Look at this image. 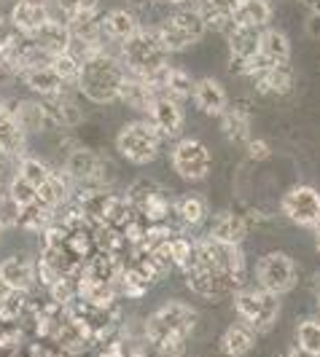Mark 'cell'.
Masks as SVG:
<instances>
[{"instance_id":"1","label":"cell","mask_w":320,"mask_h":357,"mask_svg":"<svg viewBox=\"0 0 320 357\" xmlns=\"http://www.w3.org/2000/svg\"><path fill=\"white\" fill-rule=\"evenodd\" d=\"M124 75L126 68L122 65L119 56L108 52H97L81 62V75H78L75 86L94 105H110V102L119 100Z\"/></svg>"},{"instance_id":"2","label":"cell","mask_w":320,"mask_h":357,"mask_svg":"<svg viewBox=\"0 0 320 357\" xmlns=\"http://www.w3.org/2000/svg\"><path fill=\"white\" fill-rule=\"evenodd\" d=\"M196 328V309H191L183 301H167L161 304L145 325L148 341L154 347H159L164 352L178 349L183 341L194 333Z\"/></svg>"},{"instance_id":"3","label":"cell","mask_w":320,"mask_h":357,"mask_svg":"<svg viewBox=\"0 0 320 357\" xmlns=\"http://www.w3.org/2000/svg\"><path fill=\"white\" fill-rule=\"evenodd\" d=\"M234 312L240 322H245L256 333H267L280 320V296L267 293L261 287H237L234 290Z\"/></svg>"},{"instance_id":"4","label":"cell","mask_w":320,"mask_h":357,"mask_svg":"<svg viewBox=\"0 0 320 357\" xmlns=\"http://www.w3.org/2000/svg\"><path fill=\"white\" fill-rule=\"evenodd\" d=\"M164 54L167 52H164L159 36H157V27H138V33L122 43V56H124L122 65L129 73L148 78V75H154L167 65Z\"/></svg>"},{"instance_id":"5","label":"cell","mask_w":320,"mask_h":357,"mask_svg":"<svg viewBox=\"0 0 320 357\" xmlns=\"http://www.w3.org/2000/svg\"><path fill=\"white\" fill-rule=\"evenodd\" d=\"M159 135L154 132V126L148 121H132L119 129L116 135V151L119 156L126 159L129 164H151V161L159 156Z\"/></svg>"},{"instance_id":"6","label":"cell","mask_w":320,"mask_h":357,"mask_svg":"<svg viewBox=\"0 0 320 357\" xmlns=\"http://www.w3.org/2000/svg\"><path fill=\"white\" fill-rule=\"evenodd\" d=\"M208 33L205 22L199 19L196 11H178L170 14L167 19H161L157 24V36H159L164 52H186L189 46L199 43Z\"/></svg>"},{"instance_id":"7","label":"cell","mask_w":320,"mask_h":357,"mask_svg":"<svg viewBox=\"0 0 320 357\" xmlns=\"http://www.w3.org/2000/svg\"><path fill=\"white\" fill-rule=\"evenodd\" d=\"M256 280H259L261 290L275 293V296L283 298L285 293H291L293 287L299 285V266L285 252H267V255H261L256 261Z\"/></svg>"},{"instance_id":"8","label":"cell","mask_w":320,"mask_h":357,"mask_svg":"<svg viewBox=\"0 0 320 357\" xmlns=\"http://www.w3.org/2000/svg\"><path fill=\"white\" fill-rule=\"evenodd\" d=\"M17 175L33 185V191L38 194V199H41L49 210L59 207V204L65 202V197H68V188H65L62 178H59L57 172H52L43 161L33 159V156H22V159H19Z\"/></svg>"},{"instance_id":"9","label":"cell","mask_w":320,"mask_h":357,"mask_svg":"<svg viewBox=\"0 0 320 357\" xmlns=\"http://www.w3.org/2000/svg\"><path fill=\"white\" fill-rule=\"evenodd\" d=\"M170 161H173V169L189 183L205 180L213 169V153L208 151V145L202 140H196V137H183V140L173 145Z\"/></svg>"},{"instance_id":"10","label":"cell","mask_w":320,"mask_h":357,"mask_svg":"<svg viewBox=\"0 0 320 357\" xmlns=\"http://www.w3.org/2000/svg\"><path fill=\"white\" fill-rule=\"evenodd\" d=\"M283 215L302 229H315L320 223V191L312 185H293L280 199Z\"/></svg>"},{"instance_id":"11","label":"cell","mask_w":320,"mask_h":357,"mask_svg":"<svg viewBox=\"0 0 320 357\" xmlns=\"http://www.w3.org/2000/svg\"><path fill=\"white\" fill-rule=\"evenodd\" d=\"M145 116H148L145 121L154 126L159 140H173L183 129V107H180L178 100H173L167 94H157V100L151 102Z\"/></svg>"},{"instance_id":"12","label":"cell","mask_w":320,"mask_h":357,"mask_svg":"<svg viewBox=\"0 0 320 357\" xmlns=\"http://www.w3.org/2000/svg\"><path fill=\"white\" fill-rule=\"evenodd\" d=\"M272 65H291V40L283 30L277 27H267L261 30V40H259V54L253 59V75ZM250 75V78H253Z\"/></svg>"},{"instance_id":"13","label":"cell","mask_w":320,"mask_h":357,"mask_svg":"<svg viewBox=\"0 0 320 357\" xmlns=\"http://www.w3.org/2000/svg\"><path fill=\"white\" fill-rule=\"evenodd\" d=\"M11 24L17 27L19 36H36L38 30L52 19L46 0H19L11 8Z\"/></svg>"},{"instance_id":"14","label":"cell","mask_w":320,"mask_h":357,"mask_svg":"<svg viewBox=\"0 0 320 357\" xmlns=\"http://www.w3.org/2000/svg\"><path fill=\"white\" fill-rule=\"evenodd\" d=\"M245 234H248V220L240 213H234V210H224V213L213 215L208 236L213 242H218V245L240 248V242L245 239Z\"/></svg>"},{"instance_id":"15","label":"cell","mask_w":320,"mask_h":357,"mask_svg":"<svg viewBox=\"0 0 320 357\" xmlns=\"http://www.w3.org/2000/svg\"><path fill=\"white\" fill-rule=\"evenodd\" d=\"M65 172L75 183H100L103 172H106V164L89 148H75L65 161Z\"/></svg>"},{"instance_id":"16","label":"cell","mask_w":320,"mask_h":357,"mask_svg":"<svg viewBox=\"0 0 320 357\" xmlns=\"http://www.w3.org/2000/svg\"><path fill=\"white\" fill-rule=\"evenodd\" d=\"M27 145V132L19 124L11 107L0 105V153L3 156H22Z\"/></svg>"},{"instance_id":"17","label":"cell","mask_w":320,"mask_h":357,"mask_svg":"<svg viewBox=\"0 0 320 357\" xmlns=\"http://www.w3.org/2000/svg\"><path fill=\"white\" fill-rule=\"evenodd\" d=\"M33 282H36V266L27 258L11 255V258L0 261V285L3 287L24 293V290L33 287Z\"/></svg>"},{"instance_id":"18","label":"cell","mask_w":320,"mask_h":357,"mask_svg":"<svg viewBox=\"0 0 320 357\" xmlns=\"http://www.w3.org/2000/svg\"><path fill=\"white\" fill-rule=\"evenodd\" d=\"M194 105L205 113V116H221L226 107H229V97L226 89L213 81V78H199L194 84V94H191Z\"/></svg>"},{"instance_id":"19","label":"cell","mask_w":320,"mask_h":357,"mask_svg":"<svg viewBox=\"0 0 320 357\" xmlns=\"http://www.w3.org/2000/svg\"><path fill=\"white\" fill-rule=\"evenodd\" d=\"M30 38H33V40H36L38 46L49 54L52 59L57 56V54L71 52V46H73V36H71V30H68V24L59 22V19H54V17L38 30L36 36H30Z\"/></svg>"},{"instance_id":"20","label":"cell","mask_w":320,"mask_h":357,"mask_svg":"<svg viewBox=\"0 0 320 357\" xmlns=\"http://www.w3.org/2000/svg\"><path fill=\"white\" fill-rule=\"evenodd\" d=\"M242 0H196V14L205 22L208 30H229L231 17Z\"/></svg>"},{"instance_id":"21","label":"cell","mask_w":320,"mask_h":357,"mask_svg":"<svg viewBox=\"0 0 320 357\" xmlns=\"http://www.w3.org/2000/svg\"><path fill=\"white\" fill-rule=\"evenodd\" d=\"M253 84L261 94H272V97H283L293 89V70L291 65H272L253 75Z\"/></svg>"},{"instance_id":"22","label":"cell","mask_w":320,"mask_h":357,"mask_svg":"<svg viewBox=\"0 0 320 357\" xmlns=\"http://www.w3.org/2000/svg\"><path fill=\"white\" fill-rule=\"evenodd\" d=\"M186 285L199 298H218L221 293L234 287L226 277L213 274V271H202V268H186Z\"/></svg>"},{"instance_id":"23","label":"cell","mask_w":320,"mask_h":357,"mask_svg":"<svg viewBox=\"0 0 320 357\" xmlns=\"http://www.w3.org/2000/svg\"><path fill=\"white\" fill-rule=\"evenodd\" d=\"M256 336L259 333L245 322H231L221 336V352L226 357H245L256 347Z\"/></svg>"},{"instance_id":"24","label":"cell","mask_w":320,"mask_h":357,"mask_svg":"<svg viewBox=\"0 0 320 357\" xmlns=\"http://www.w3.org/2000/svg\"><path fill=\"white\" fill-rule=\"evenodd\" d=\"M119 100H122V102H126L129 107H135V110L148 113L151 102L157 100V91L148 86V81H145V78H140V75H135V73L126 70L124 84H122V91H119Z\"/></svg>"},{"instance_id":"25","label":"cell","mask_w":320,"mask_h":357,"mask_svg":"<svg viewBox=\"0 0 320 357\" xmlns=\"http://www.w3.org/2000/svg\"><path fill=\"white\" fill-rule=\"evenodd\" d=\"M138 19L132 11L126 8H110L106 17H103V36L108 40H116V43H124L126 38H132L138 33Z\"/></svg>"},{"instance_id":"26","label":"cell","mask_w":320,"mask_h":357,"mask_svg":"<svg viewBox=\"0 0 320 357\" xmlns=\"http://www.w3.org/2000/svg\"><path fill=\"white\" fill-rule=\"evenodd\" d=\"M46 107V116L54 126H78L84 121L81 116V107L73 102L68 94H57V97H46L41 100Z\"/></svg>"},{"instance_id":"27","label":"cell","mask_w":320,"mask_h":357,"mask_svg":"<svg viewBox=\"0 0 320 357\" xmlns=\"http://www.w3.org/2000/svg\"><path fill=\"white\" fill-rule=\"evenodd\" d=\"M269 19H272V6H269L267 0H242V3L237 6L234 17H231V24H237V27L267 30Z\"/></svg>"},{"instance_id":"28","label":"cell","mask_w":320,"mask_h":357,"mask_svg":"<svg viewBox=\"0 0 320 357\" xmlns=\"http://www.w3.org/2000/svg\"><path fill=\"white\" fill-rule=\"evenodd\" d=\"M24 75V84H27V89L36 91L38 97H57V94H62L65 91V84H62V78L54 73L52 65H41V68H33V70L22 73Z\"/></svg>"},{"instance_id":"29","label":"cell","mask_w":320,"mask_h":357,"mask_svg":"<svg viewBox=\"0 0 320 357\" xmlns=\"http://www.w3.org/2000/svg\"><path fill=\"white\" fill-rule=\"evenodd\" d=\"M221 132L229 143L245 145L250 140V116L237 105H229L221 116Z\"/></svg>"},{"instance_id":"30","label":"cell","mask_w":320,"mask_h":357,"mask_svg":"<svg viewBox=\"0 0 320 357\" xmlns=\"http://www.w3.org/2000/svg\"><path fill=\"white\" fill-rule=\"evenodd\" d=\"M208 199L199 197V194H183V197L175 202V215L180 218L183 226H202L208 220Z\"/></svg>"},{"instance_id":"31","label":"cell","mask_w":320,"mask_h":357,"mask_svg":"<svg viewBox=\"0 0 320 357\" xmlns=\"http://www.w3.org/2000/svg\"><path fill=\"white\" fill-rule=\"evenodd\" d=\"M19 119V124L22 129L30 135V132H46L52 121H49V116H46V107L41 100H24V102H19V107L14 110Z\"/></svg>"},{"instance_id":"32","label":"cell","mask_w":320,"mask_h":357,"mask_svg":"<svg viewBox=\"0 0 320 357\" xmlns=\"http://www.w3.org/2000/svg\"><path fill=\"white\" fill-rule=\"evenodd\" d=\"M52 68H54V73L62 78V84H65V86H68V84H78V75H81V59H78L73 52L57 54V56L52 59Z\"/></svg>"},{"instance_id":"33","label":"cell","mask_w":320,"mask_h":357,"mask_svg":"<svg viewBox=\"0 0 320 357\" xmlns=\"http://www.w3.org/2000/svg\"><path fill=\"white\" fill-rule=\"evenodd\" d=\"M296 347L307 349L310 355L320 357V322L302 320L296 325Z\"/></svg>"},{"instance_id":"34","label":"cell","mask_w":320,"mask_h":357,"mask_svg":"<svg viewBox=\"0 0 320 357\" xmlns=\"http://www.w3.org/2000/svg\"><path fill=\"white\" fill-rule=\"evenodd\" d=\"M8 197L17 202L19 210H27V207H38V204H43L38 194L33 191V185L27 183V180H22L19 175H14L11 180V185H8Z\"/></svg>"},{"instance_id":"35","label":"cell","mask_w":320,"mask_h":357,"mask_svg":"<svg viewBox=\"0 0 320 357\" xmlns=\"http://www.w3.org/2000/svg\"><path fill=\"white\" fill-rule=\"evenodd\" d=\"M19 226V207L8 194H0V231Z\"/></svg>"},{"instance_id":"36","label":"cell","mask_w":320,"mask_h":357,"mask_svg":"<svg viewBox=\"0 0 320 357\" xmlns=\"http://www.w3.org/2000/svg\"><path fill=\"white\" fill-rule=\"evenodd\" d=\"M97 3H100V0H57V8L65 14V22H68V19L78 17V14H84V11H94Z\"/></svg>"},{"instance_id":"37","label":"cell","mask_w":320,"mask_h":357,"mask_svg":"<svg viewBox=\"0 0 320 357\" xmlns=\"http://www.w3.org/2000/svg\"><path fill=\"white\" fill-rule=\"evenodd\" d=\"M19 38H22V36L17 33V27L11 24V19L0 17V52L8 54L11 49H14V43H17Z\"/></svg>"},{"instance_id":"38","label":"cell","mask_w":320,"mask_h":357,"mask_svg":"<svg viewBox=\"0 0 320 357\" xmlns=\"http://www.w3.org/2000/svg\"><path fill=\"white\" fill-rule=\"evenodd\" d=\"M245 151H248V159L253 161H267L272 156V148H269L267 140H261V137H250L248 143H245Z\"/></svg>"},{"instance_id":"39","label":"cell","mask_w":320,"mask_h":357,"mask_svg":"<svg viewBox=\"0 0 320 357\" xmlns=\"http://www.w3.org/2000/svg\"><path fill=\"white\" fill-rule=\"evenodd\" d=\"M304 27H307V36L320 38V14H310L307 22H304Z\"/></svg>"},{"instance_id":"40","label":"cell","mask_w":320,"mask_h":357,"mask_svg":"<svg viewBox=\"0 0 320 357\" xmlns=\"http://www.w3.org/2000/svg\"><path fill=\"white\" fill-rule=\"evenodd\" d=\"M288 357H315V355H310L307 349H302V347H293L291 352H288Z\"/></svg>"},{"instance_id":"41","label":"cell","mask_w":320,"mask_h":357,"mask_svg":"<svg viewBox=\"0 0 320 357\" xmlns=\"http://www.w3.org/2000/svg\"><path fill=\"white\" fill-rule=\"evenodd\" d=\"M302 3L312 11V14H320V0H302Z\"/></svg>"},{"instance_id":"42","label":"cell","mask_w":320,"mask_h":357,"mask_svg":"<svg viewBox=\"0 0 320 357\" xmlns=\"http://www.w3.org/2000/svg\"><path fill=\"white\" fill-rule=\"evenodd\" d=\"M6 70H8V62H6V54L0 52V75H3Z\"/></svg>"},{"instance_id":"43","label":"cell","mask_w":320,"mask_h":357,"mask_svg":"<svg viewBox=\"0 0 320 357\" xmlns=\"http://www.w3.org/2000/svg\"><path fill=\"white\" fill-rule=\"evenodd\" d=\"M312 231H315V250L320 252V223L315 226V229H312Z\"/></svg>"},{"instance_id":"44","label":"cell","mask_w":320,"mask_h":357,"mask_svg":"<svg viewBox=\"0 0 320 357\" xmlns=\"http://www.w3.org/2000/svg\"><path fill=\"white\" fill-rule=\"evenodd\" d=\"M167 3H175V6H180V3H189V0H167Z\"/></svg>"},{"instance_id":"45","label":"cell","mask_w":320,"mask_h":357,"mask_svg":"<svg viewBox=\"0 0 320 357\" xmlns=\"http://www.w3.org/2000/svg\"><path fill=\"white\" fill-rule=\"evenodd\" d=\"M318 306H320V293H318Z\"/></svg>"},{"instance_id":"46","label":"cell","mask_w":320,"mask_h":357,"mask_svg":"<svg viewBox=\"0 0 320 357\" xmlns=\"http://www.w3.org/2000/svg\"><path fill=\"white\" fill-rule=\"evenodd\" d=\"M0 178H3V172H0Z\"/></svg>"},{"instance_id":"47","label":"cell","mask_w":320,"mask_h":357,"mask_svg":"<svg viewBox=\"0 0 320 357\" xmlns=\"http://www.w3.org/2000/svg\"><path fill=\"white\" fill-rule=\"evenodd\" d=\"M14 3H19V0H14Z\"/></svg>"}]
</instances>
